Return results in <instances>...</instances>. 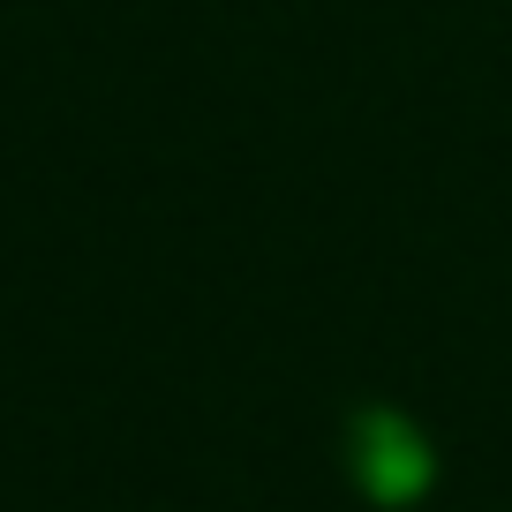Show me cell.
Returning a JSON list of instances; mask_svg holds the SVG:
<instances>
[{"instance_id":"6da1fadb","label":"cell","mask_w":512,"mask_h":512,"mask_svg":"<svg viewBox=\"0 0 512 512\" xmlns=\"http://www.w3.org/2000/svg\"><path fill=\"white\" fill-rule=\"evenodd\" d=\"M354 460H362V482L384 497V505H407V497L430 482L422 437L407 430V422H392V415H369V422H362V445H354Z\"/></svg>"}]
</instances>
